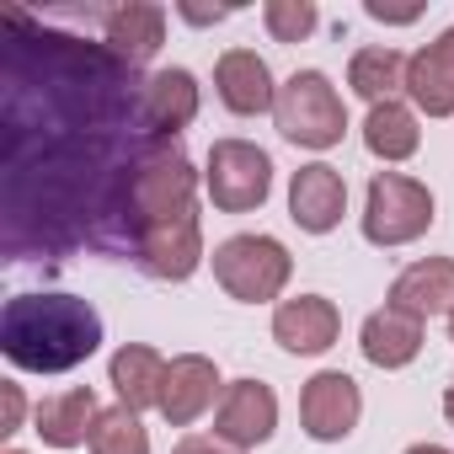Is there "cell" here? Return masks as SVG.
Listing matches in <instances>:
<instances>
[{
	"label": "cell",
	"instance_id": "cell-27",
	"mask_svg": "<svg viewBox=\"0 0 454 454\" xmlns=\"http://www.w3.org/2000/svg\"><path fill=\"white\" fill-rule=\"evenodd\" d=\"M406 454H449V449H438V443H417V449H406Z\"/></svg>",
	"mask_w": 454,
	"mask_h": 454
},
{
	"label": "cell",
	"instance_id": "cell-4",
	"mask_svg": "<svg viewBox=\"0 0 454 454\" xmlns=\"http://www.w3.org/2000/svg\"><path fill=\"white\" fill-rule=\"evenodd\" d=\"M214 278L231 289L236 300H273L289 278V257L278 241L268 236H236V241H224L214 252Z\"/></svg>",
	"mask_w": 454,
	"mask_h": 454
},
{
	"label": "cell",
	"instance_id": "cell-26",
	"mask_svg": "<svg viewBox=\"0 0 454 454\" xmlns=\"http://www.w3.org/2000/svg\"><path fill=\"white\" fill-rule=\"evenodd\" d=\"M17 411H22V395H17V385H6V433L17 427Z\"/></svg>",
	"mask_w": 454,
	"mask_h": 454
},
{
	"label": "cell",
	"instance_id": "cell-22",
	"mask_svg": "<svg viewBox=\"0 0 454 454\" xmlns=\"http://www.w3.org/2000/svg\"><path fill=\"white\" fill-rule=\"evenodd\" d=\"M91 454H150V438L129 406H113L91 427Z\"/></svg>",
	"mask_w": 454,
	"mask_h": 454
},
{
	"label": "cell",
	"instance_id": "cell-18",
	"mask_svg": "<svg viewBox=\"0 0 454 454\" xmlns=\"http://www.w3.org/2000/svg\"><path fill=\"white\" fill-rule=\"evenodd\" d=\"M160 12L155 6H113V12H102V27H107V49L118 54V59H129V65H139V59H150L155 49H160Z\"/></svg>",
	"mask_w": 454,
	"mask_h": 454
},
{
	"label": "cell",
	"instance_id": "cell-10",
	"mask_svg": "<svg viewBox=\"0 0 454 454\" xmlns=\"http://www.w3.org/2000/svg\"><path fill=\"white\" fill-rule=\"evenodd\" d=\"M342 203H348V187L332 166H305L294 171V187H289V208L294 219L305 224V231H332V224L342 219Z\"/></svg>",
	"mask_w": 454,
	"mask_h": 454
},
{
	"label": "cell",
	"instance_id": "cell-8",
	"mask_svg": "<svg viewBox=\"0 0 454 454\" xmlns=\"http://www.w3.org/2000/svg\"><path fill=\"white\" fill-rule=\"evenodd\" d=\"M214 390H219V374H214L208 358H171L166 364V385H160V411L176 427H187V422H198L214 406Z\"/></svg>",
	"mask_w": 454,
	"mask_h": 454
},
{
	"label": "cell",
	"instance_id": "cell-29",
	"mask_svg": "<svg viewBox=\"0 0 454 454\" xmlns=\"http://www.w3.org/2000/svg\"><path fill=\"white\" fill-rule=\"evenodd\" d=\"M449 332H454V321H449Z\"/></svg>",
	"mask_w": 454,
	"mask_h": 454
},
{
	"label": "cell",
	"instance_id": "cell-24",
	"mask_svg": "<svg viewBox=\"0 0 454 454\" xmlns=\"http://www.w3.org/2000/svg\"><path fill=\"white\" fill-rule=\"evenodd\" d=\"M176 454H241V449H224V438H182Z\"/></svg>",
	"mask_w": 454,
	"mask_h": 454
},
{
	"label": "cell",
	"instance_id": "cell-15",
	"mask_svg": "<svg viewBox=\"0 0 454 454\" xmlns=\"http://www.w3.org/2000/svg\"><path fill=\"white\" fill-rule=\"evenodd\" d=\"M390 305L406 310V316H417V321L449 310V305H454V262L427 257V262L406 268V273L395 278V289H390Z\"/></svg>",
	"mask_w": 454,
	"mask_h": 454
},
{
	"label": "cell",
	"instance_id": "cell-28",
	"mask_svg": "<svg viewBox=\"0 0 454 454\" xmlns=\"http://www.w3.org/2000/svg\"><path fill=\"white\" fill-rule=\"evenodd\" d=\"M443 411H449V422H454V385H449V395H443Z\"/></svg>",
	"mask_w": 454,
	"mask_h": 454
},
{
	"label": "cell",
	"instance_id": "cell-25",
	"mask_svg": "<svg viewBox=\"0 0 454 454\" xmlns=\"http://www.w3.org/2000/svg\"><path fill=\"white\" fill-rule=\"evenodd\" d=\"M369 17H380V22H411L417 6H385V0H369Z\"/></svg>",
	"mask_w": 454,
	"mask_h": 454
},
{
	"label": "cell",
	"instance_id": "cell-3",
	"mask_svg": "<svg viewBox=\"0 0 454 454\" xmlns=\"http://www.w3.org/2000/svg\"><path fill=\"white\" fill-rule=\"evenodd\" d=\"M433 224V192L401 171H385L369 182V214H364V236L374 247H401L417 241Z\"/></svg>",
	"mask_w": 454,
	"mask_h": 454
},
{
	"label": "cell",
	"instance_id": "cell-12",
	"mask_svg": "<svg viewBox=\"0 0 454 454\" xmlns=\"http://www.w3.org/2000/svg\"><path fill=\"white\" fill-rule=\"evenodd\" d=\"M406 86H411L417 107H427L433 118L454 113V27L433 49H422L417 59H406Z\"/></svg>",
	"mask_w": 454,
	"mask_h": 454
},
{
	"label": "cell",
	"instance_id": "cell-11",
	"mask_svg": "<svg viewBox=\"0 0 454 454\" xmlns=\"http://www.w3.org/2000/svg\"><path fill=\"white\" fill-rule=\"evenodd\" d=\"M192 113H198V86H192L187 70H166V75L145 81L139 118H145V129H150L155 139H171V129L192 123Z\"/></svg>",
	"mask_w": 454,
	"mask_h": 454
},
{
	"label": "cell",
	"instance_id": "cell-21",
	"mask_svg": "<svg viewBox=\"0 0 454 454\" xmlns=\"http://www.w3.org/2000/svg\"><path fill=\"white\" fill-rule=\"evenodd\" d=\"M364 139H369L374 155L401 160V155L417 150V123H411V113H406L401 102H380V107L369 113V123H364Z\"/></svg>",
	"mask_w": 454,
	"mask_h": 454
},
{
	"label": "cell",
	"instance_id": "cell-17",
	"mask_svg": "<svg viewBox=\"0 0 454 454\" xmlns=\"http://www.w3.org/2000/svg\"><path fill=\"white\" fill-rule=\"evenodd\" d=\"M97 395H91V385H81V390H65V395H49L43 406H38V433L49 438V443H59V449H70V443H86L91 438V427H97Z\"/></svg>",
	"mask_w": 454,
	"mask_h": 454
},
{
	"label": "cell",
	"instance_id": "cell-16",
	"mask_svg": "<svg viewBox=\"0 0 454 454\" xmlns=\"http://www.w3.org/2000/svg\"><path fill=\"white\" fill-rule=\"evenodd\" d=\"M417 348H422V321H417V316L385 305L380 316L364 321V353H369V364H380V369H401V364L417 358Z\"/></svg>",
	"mask_w": 454,
	"mask_h": 454
},
{
	"label": "cell",
	"instance_id": "cell-9",
	"mask_svg": "<svg viewBox=\"0 0 454 454\" xmlns=\"http://www.w3.org/2000/svg\"><path fill=\"white\" fill-rule=\"evenodd\" d=\"M134 252H139L145 273H155V278H187L198 268V219L182 214L171 224H155V231L139 236Z\"/></svg>",
	"mask_w": 454,
	"mask_h": 454
},
{
	"label": "cell",
	"instance_id": "cell-1",
	"mask_svg": "<svg viewBox=\"0 0 454 454\" xmlns=\"http://www.w3.org/2000/svg\"><path fill=\"white\" fill-rule=\"evenodd\" d=\"M102 316L75 294H17L0 310V348L17 369L59 374L97 353Z\"/></svg>",
	"mask_w": 454,
	"mask_h": 454
},
{
	"label": "cell",
	"instance_id": "cell-23",
	"mask_svg": "<svg viewBox=\"0 0 454 454\" xmlns=\"http://www.w3.org/2000/svg\"><path fill=\"white\" fill-rule=\"evenodd\" d=\"M262 17H268V27H273L278 43H300L316 27V6H310V0H273Z\"/></svg>",
	"mask_w": 454,
	"mask_h": 454
},
{
	"label": "cell",
	"instance_id": "cell-6",
	"mask_svg": "<svg viewBox=\"0 0 454 454\" xmlns=\"http://www.w3.org/2000/svg\"><path fill=\"white\" fill-rule=\"evenodd\" d=\"M273 422H278V401H273V390L257 385V380H236L231 390H224L219 411H214V433L231 443V449L262 443V438L273 433Z\"/></svg>",
	"mask_w": 454,
	"mask_h": 454
},
{
	"label": "cell",
	"instance_id": "cell-13",
	"mask_svg": "<svg viewBox=\"0 0 454 454\" xmlns=\"http://www.w3.org/2000/svg\"><path fill=\"white\" fill-rule=\"evenodd\" d=\"M214 81H219V97H224L231 113H262V107L278 102L273 97V75H268V65L252 49H231V54L219 59Z\"/></svg>",
	"mask_w": 454,
	"mask_h": 454
},
{
	"label": "cell",
	"instance_id": "cell-20",
	"mask_svg": "<svg viewBox=\"0 0 454 454\" xmlns=\"http://www.w3.org/2000/svg\"><path fill=\"white\" fill-rule=\"evenodd\" d=\"M401 75H406V59H401L395 49H358V54H353V70H348L353 91H358V97H369L374 107H380V102H390V91H395V86H406Z\"/></svg>",
	"mask_w": 454,
	"mask_h": 454
},
{
	"label": "cell",
	"instance_id": "cell-2",
	"mask_svg": "<svg viewBox=\"0 0 454 454\" xmlns=\"http://www.w3.org/2000/svg\"><path fill=\"white\" fill-rule=\"evenodd\" d=\"M273 113H278L284 139L310 145V150L337 145V139H342V129H348V118H342V97L326 86V75H321V70H300V75L278 91Z\"/></svg>",
	"mask_w": 454,
	"mask_h": 454
},
{
	"label": "cell",
	"instance_id": "cell-19",
	"mask_svg": "<svg viewBox=\"0 0 454 454\" xmlns=\"http://www.w3.org/2000/svg\"><path fill=\"white\" fill-rule=\"evenodd\" d=\"M113 385H118V395H123L129 411H139V406H160L166 358L150 353V348H123V353H113Z\"/></svg>",
	"mask_w": 454,
	"mask_h": 454
},
{
	"label": "cell",
	"instance_id": "cell-5",
	"mask_svg": "<svg viewBox=\"0 0 454 454\" xmlns=\"http://www.w3.org/2000/svg\"><path fill=\"white\" fill-rule=\"evenodd\" d=\"M268 182H273V166L257 145H241V139H224L214 145L208 155V192L219 208H257L268 198Z\"/></svg>",
	"mask_w": 454,
	"mask_h": 454
},
{
	"label": "cell",
	"instance_id": "cell-14",
	"mask_svg": "<svg viewBox=\"0 0 454 454\" xmlns=\"http://www.w3.org/2000/svg\"><path fill=\"white\" fill-rule=\"evenodd\" d=\"M273 337H278L289 353H321V348H332V337H337V310H332V300L305 294V300L278 305Z\"/></svg>",
	"mask_w": 454,
	"mask_h": 454
},
{
	"label": "cell",
	"instance_id": "cell-7",
	"mask_svg": "<svg viewBox=\"0 0 454 454\" xmlns=\"http://www.w3.org/2000/svg\"><path fill=\"white\" fill-rule=\"evenodd\" d=\"M358 385L348 374H316L300 395V411H305V433L332 443V438H348L353 422H358Z\"/></svg>",
	"mask_w": 454,
	"mask_h": 454
}]
</instances>
